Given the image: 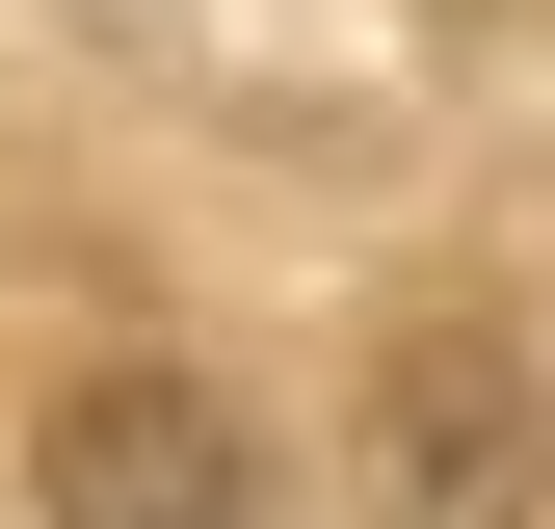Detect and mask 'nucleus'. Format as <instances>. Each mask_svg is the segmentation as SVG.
I'll return each instance as SVG.
<instances>
[{"label":"nucleus","mask_w":555,"mask_h":529,"mask_svg":"<svg viewBox=\"0 0 555 529\" xmlns=\"http://www.w3.org/2000/svg\"><path fill=\"white\" fill-rule=\"evenodd\" d=\"M53 529H264V450L185 371H80L53 397Z\"/></svg>","instance_id":"nucleus-1"}]
</instances>
